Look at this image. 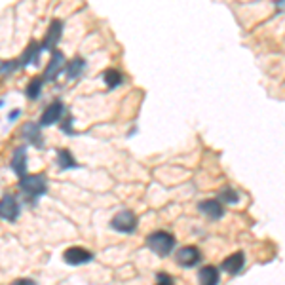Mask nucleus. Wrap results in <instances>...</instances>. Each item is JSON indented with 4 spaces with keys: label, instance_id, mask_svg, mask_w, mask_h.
Returning <instances> with one entry per match:
<instances>
[{
    "label": "nucleus",
    "instance_id": "f257e3e1",
    "mask_svg": "<svg viewBox=\"0 0 285 285\" xmlns=\"http://www.w3.org/2000/svg\"><path fill=\"white\" fill-rule=\"evenodd\" d=\"M18 186L25 194V198H29L35 204L36 200L48 192V179L44 173H33V175L21 177L18 181Z\"/></svg>",
    "mask_w": 285,
    "mask_h": 285
},
{
    "label": "nucleus",
    "instance_id": "f03ea898",
    "mask_svg": "<svg viewBox=\"0 0 285 285\" xmlns=\"http://www.w3.org/2000/svg\"><path fill=\"white\" fill-rule=\"evenodd\" d=\"M147 247L160 257H167L175 249V238H173V234L158 230V232H152L150 236H147Z\"/></svg>",
    "mask_w": 285,
    "mask_h": 285
},
{
    "label": "nucleus",
    "instance_id": "7ed1b4c3",
    "mask_svg": "<svg viewBox=\"0 0 285 285\" xmlns=\"http://www.w3.org/2000/svg\"><path fill=\"white\" fill-rule=\"evenodd\" d=\"M111 228L122 234H133L135 228H137V215H135L133 211H130V209L118 211V213L111 219Z\"/></svg>",
    "mask_w": 285,
    "mask_h": 285
},
{
    "label": "nucleus",
    "instance_id": "20e7f679",
    "mask_svg": "<svg viewBox=\"0 0 285 285\" xmlns=\"http://www.w3.org/2000/svg\"><path fill=\"white\" fill-rule=\"evenodd\" d=\"M21 215V204L16 196L12 194H4L0 198V219L8 221V223H16Z\"/></svg>",
    "mask_w": 285,
    "mask_h": 285
},
{
    "label": "nucleus",
    "instance_id": "39448f33",
    "mask_svg": "<svg viewBox=\"0 0 285 285\" xmlns=\"http://www.w3.org/2000/svg\"><path fill=\"white\" fill-rule=\"evenodd\" d=\"M61 35H63V21L61 19H53L50 27H48V31H46L44 40L40 42L42 52H55V48H57V44L61 40Z\"/></svg>",
    "mask_w": 285,
    "mask_h": 285
},
{
    "label": "nucleus",
    "instance_id": "423d86ee",
    "mask_svg": "<svg viewBox=\"0 0 285 285\" xmlns=\"http://www.w3.org/2000/svg\"><path fill=\"white\" fill-rule=\"evenodd\" d=\"M63 114H65V105H63V101L57 99V101H53V103H50L46 109H44V113L40 114L38 126H40V128H50V126H53V124L61 122Z\"/></svg>",
    "mask_w": 285,
    "mask_h": 285
},
{
    "label": "nucleus",
    "instance_id": "0eeeda50",
    "mask_svg": "<svg viewBox=\"0 0 285 285\" xmlns=\"http://www.w3.org/2000/svg\"><path fill=\"white\" fill-rule=\"evenodd\" d=\"M65 67H67L65 55H63V52L55 50V52L52 53L50 61H48V67H46V70H44V76H42L44 82H53V80L65 70Z\"/></svg>",
    "mask_w": 285,
    "mask_h": 285
},
{
    "label": "nucleus",
    "instance_id": "6e6552de",
    "mask_svg": "<svg viewBox=\"0 0 285 285\" xmlns=\"http://www.w3.org/2000/svg\"><path fill=\"white\" fill-rule=\"evenodd\" d=\"M63 260H65L67 264H70V266H80V264L91 262V260H93V253L84 249V247H80V245H72L69 249H65Z\"/></svg>",
    "mask_w": 285,
    "mask_h": 285
},
{
    "label": "nucleus",
    "instance_id": "1a4fd4ad",
    "mask_svg": "<svg viewBox=\"0 0 285 285\" xmlns=\"http://www.w3.org/2000/svg\"><path fill=\"white\" fill-rule=\"evenodd\" d=\"M21 137L27 141V145L35 148H44V135L42 128L35 122H27L21 126Z\"/></svg>",
    "mask_w": 285,
    "mask_h": 285
},
{
    "label": "nucleus",
    "instance_id": "9d476101",
    "mask_svg": "<svg viewBox=\"0 0 285 285\" xmlns=\"http://www.w3.org/2000/svg\"><path fill=\"white\" fill-rule=\"evenodd\" d=\"M175 259H177V264H181L182 268H192L196 266V264H200L202 253L194 245H184V247H181V249L177 251Z\"/></svg>",
    "mask_w": 285,
    "mask_h": 285
},
{
    "label": "nucleus",
    "instance_id": "9b49d317",
    "mask_svg": "<svg viewBox=\"0 0 285 285\" xmlns=\"http://www.w3.org/2000/svg\"><path fill=\"white\" fill-rule=\"evenodd\" d=\"M10 167H12V171L16 173L19 179L29 175V173H27V145H19V147L14 148Z\"/></svg>",
    "mask_w": 285,
    "mask_h": 285
},
{
    "label": "nucleus",
    "instance_id": "f8f14e48",
    "mask_svg": "<svg viewBox=\"0 0 285 285\" xmlns=\"http://www.w3.org/2000/svg\"><path fill=\"white\" fill-rule=\"evenodd\" d=\"M40 52H42V46L36 42V40H31L29 46H27V50L21 53V57H19V69H23L27 65H35L38 67L40 65Z\"/></svg>",
    "mask_w": 285,
    "mask_h": 285
},
{
    "label": "nucleus",
    "instance_id": "ddd939ff",
    "mask_svg": "<svg viewBox=\"0 0 285 285\" xmlns=\"http://www.w3.org/2000/svg\"><path fill=\"white\" fill-rule=\"evenodd\" d=\"M198 209L202 215H206L208 219H213V221H219L221 217L225 215L223 204L219 200H204V202H200Z\"/></svg>",
    "mask_w": 285,
    "mask_h": 285
},
{
    "label": "nucleus",
    "instance_id": "4468645a",
    "mask_svg": "<svg viewBox=\"0 0 285 285\" xmlns=\"http://www.w3.org/2000/svg\"><path fill=\"white\" fill-rule=\"evenodd\" d=\"M55 164L59 167V171H69V169L80 167V164L74 160L72 152L67 150V148H57V150H55Z\"/></svg>",
    "mask_w": 285,
    "mask_h": 285
},
{
    "label": "nucleus",
    "instance_id": "2eb2a0df",
    "mask_svg": "<svg viewBox=\"0 0 285 285\" xmlns=\"http://www.w3.org/2000/svg\"><path fill=\"white\" fill-rule=\"evenodd\" d=\"M243 264H245V255H243L242 251H238V253H232L230 257H226L221 268H223L225 272H228L230 276H236V274H240Z\"/></svg>",
    "mask_w": 285,
    "mask_h": 285
},
{
    "label": "nucleus",
    "instance_id": "dca6fc26",
    "mask_svg": "<svg viewBox=\"0 0 285 285\" xmlns=\"http://www.w3.org/2000/svg\"><path fill=\"white\" fill-rule=\"evenodd\" d=\"M198 279H200V285H219V281H221L219 268L209 266V264L208 266H204V268H200Z\"/></svg>",
    "mask_w": 285,
    "mask_h": 285
},
{
    "label": "nucleus",
    "instance_id": "f3484780",
    "mask_svg": "<svg viewBox=\"0 0 285 285\" xmlns=\"http://www.w3.org/2000/svg\"><path fill=\"white\" fill-rule=\"evenodd\" d=\"M86 69V61L82 57H74L72 61L67 63L65 67V74H67V80H76V78L82 76V72Z\"/></svg>",
    "mask_w": 285,
    "mask_h": 285
},
{
    "label": "nucleus",
    "instance_id": "a211bd4d",
    "mask_svg": "<svg viewBox=\"0 0 285 285\" xmlns=\"http://www.w3.org/2000/svg\"><path fill=\"white\" fill-rule=\"evenodd\" d=\"M42 86H44V78L42 76H35L25 87V97L31 99V101H36L40 93H42Z\"/></svg>",
    "mask_w": 285,
    "mask_h": 285
},
{
    "label": "nucleus",
    "instance_id": "6ab92c4d",
    "mask_svg": "<svg viewBox=\"0 0 285 285\" xmlns=\"http://www.w3.org/2000/svg\"><path fill=\"white\" fill-rule=\"evenodd\" d=\"M103 80H105V84H107V87H109V89H114V87H118L122 82H124V76H122L120 70L107 69L103 72Z\"/></svg>",
    "mask_w": 285,
    "mask_h": 285
},
{
    "label": "nucleus",
    "instance_id": "aec40b11",
    "mask_svg": "<svg viewBox=\"0 0 285 285\" xmlns=\"http://www.w3.org/2000/svg\"><path fill=\"white\" fill-rule=\"evenodd\" d=\"M217 200H219L221 204H236V202L240 200V194L234 188H230V186H226V188H223L219 192V198Z\"/></svg>",
    "mask_w": 285,
    "mask_h": 285
},
{
    "label": "nucleus",
    "instance_id": "412c9836",
    "mask_svg": "<svg viewBox=\"0 0 285 285\" xmlns=\"http://www.w3.org/2000/svg\"><path fill=\"white\" fill-rule=\"evenodd\" d=\"M72 124H74V118L69 116V118H65V122L61 124V131L65 133V135H76V131L72 128Z\"/></svg>",
    "mask_w": 285,
    "mask_h": 285
},
{
    "label": "nucleus",
    "instance_id": "4be33fe9",
    "mask_svg": "<svg viewBox=\"0 0 285 285\" xmlns=\"http://www.w3.org/2000/svg\"><path fill=\"white\" fill-rule=\"evenodd\" d=\"M156 285H175L173 283V277L165 272H158L156 274Z\"/></svg>",
    "mask_w": 285,
    "mask_h": 285
},
{
    "label": "nucleus",
    "instance_id": "5701e85b",
    "mask_svg": "<svg viewBox=\"0 0 285 285\" xmlns=\"http://www.w3.org/2000/svg\"><path fill=\"white\" fill-rule=\"evenodd\" d=\"M10 285H36V281L31 279V277H18V279H14Z\"/></svg>",
    "mask_w": 285,
    "mask_h": 285
},
{
    "label": "nucleus",
    "instance_id": "b1692460",
    "mask_svg": "<svg viewBox=\"0 0 285 285\" xmlns=\"http://www.w3.org/2000/svg\"><path fill=\"white\" fill-rule=\"evenodd\" d=\"M21 116V109H16V111H12V113H8V120L10 122H16Z\"/></svg>",
    "mask_w": 285,
    "mask_h": 285
},
{
    "label": "nucleus",
    "instance_id": "393cba45",
    "mask_svg": "<svg viewBox=\"0 0 285 285\" xmlns=\"http://www.w3.org/2000/svg\"><path fill=\"white\" fill-rule=\"evenodd\" d=\"M2 105H4V101H2V99H0V107H2Z\"/></svg>",
    "mask_w": 285,
    "mask_h": 285
}]
</instances>
